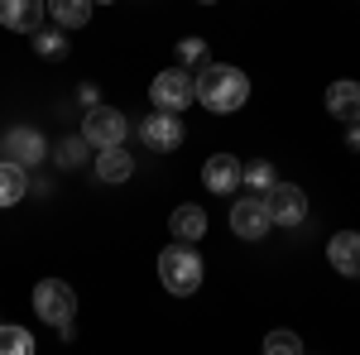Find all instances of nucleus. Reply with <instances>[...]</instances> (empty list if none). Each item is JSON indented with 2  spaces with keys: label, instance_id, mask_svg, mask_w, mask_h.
<instances>
[{
  "label": "nucleus",
  "instance_id": "1",
  "mask_svg": "<svg viewBox=\"0 0 360 355\" xmlns=\"http://www.w3.org/2000/svg\"><path fill=\"white\" fill-rule=\"evenodd\" d=\"M193 96L212 110V115H231V110H240L250 101V77L240 67L207 63V67L197 72V82H193Z\"/></svg>",
  "mask_w": 360,
  "mask_h": 355
},
{
  "label": "nucleus",
  "instance_id": "2",
  "mask_svg": "<svg viewBox=\"0 0 360 355\" xmlns=\"http://www.w3.org/2000/svg\"><path fill=\"white\" fill-rule=\"evenodd\" d=\"M159 283L173 298H193L202 288V254L183 240H173L168 250H159Z\"/></svg>",
  "mask_w": 360,
  "mask_h": 355
},
{
  "label": "nucleus",
  "instance_id": "3",
  "mask_svg": "<svg viewBox=\"0 0 360 355\" xmlns=\"http://www.w3.org/2000/svg\"><path fill=\"white\" fill-rule=\"evenodd\" d=\"M34 312H39V322H49V327L68 341V336H72V322H77V293H72L63 278H39V288H34Z\"/></svg>",
  "mask_w": 360,
  "mask_h": 355
},
{
  "label": "nucleus",
  "instance_id": "4",
  "mask_svg": "<svg viewBox=\"0 0 360 355\" xmlns=\"http://www.w3.org/2000/svg\"><path fill=\"white\" fill-rule=\"evenodd\" d=\"M125 130H130V125H125V115L115 106H91L86 120H82V139L96 154H101V149H120V144H125Z\"/></svg>",
  "mask_w": 360,
  "mask_h": 355
},
{
  "label": "nucleus",
  "instance_id": "5",
  "mask_svg": "<svg viewBox=\"0 0 360 355\" xmlns=\"http://www.w3.org/2000/svg\"><path fill=\"white\" fill-rule=\"evenodd\" d=\"M149 101H154V110L183 115V110L193 106V77H188L183 67H164V72L149 82Z\"/></svg>",
  "mask_w": 360,
  "mask_h": 355
},
{
  "label": "nucleus",
  "instance_id": "6",
  "mask_svg": "<svg viewBox=\"0 0 360 355\" xmlns=\"http://www.w3.org/2000/svg\"><path fill=\"white\" fill-rule=\"evenodd\" d=\"M139 139L154 149V154H173L188 130H183V115H173V110H149L144 120H139Z\"/></svg>",
  "mask_w": 360,
  "mask_h": 355
},
{
  "label": "nucleus",
  "instance_id": "7",
  "mask_svg": "<svg viewBox=\"0 0 360 355\" xmlns=\"http://www.w3.org/2000/svg\"><path fill=\"white\" fill-rule=\"evenodd\" d=\"M0 154L20 168H39L49 159V139L39 135L34 125H15V130H5V139H0Z\"/></svg>",
  "mask_w": 360,
  "mask_h": 355
},
{
  "label": "nucleus",
  "instance_id": "8",
  "mask_svg": "<svg viewBox=\"0 0 360 355\" xmlns=\"http://www.w3.org/2000/svg\"><path fill=\"white\" fill-rule=\"evenodd\" d=\"M269 207H264V197H240V202H231V231L240 235V240H264L269 235Z\"/></svg>",
  "mask_w": 360,
  "mask_h": 355
},
{
  "label": "nucleus",
  "instance_id": "9",
  "mask_svg": "<svg viewBox=\"0 0 360 355\" xmlns=\"http://www.w3.org/2000/svg\"><path fill=\"white\" fill-rule=\"evenodd\" d=\"M264 207H269V221L274 226H303L307 221V192L293 188V183H274V192L264 197Z\"/></svg>",
  "mask_w": 360,
  "mask_h": 355
},
{
  "label": "nucleus",
  "instance_id": "10",
  "mask_svg": "<svg viewBox=\"0 0 360 355\" xmlns=\"http://www.w3.org/2000/svg\"><path fill=\"white\" fill-rule=\"evenodd\" d=\"M44 15H49V5L44 0H0V25L10 29V34H39L44 29Z\"/></svg>",
  "mask_w": 360,
  "mask_h": 355
},
{
  "label": "nucleus",
  "instance_id": "11",
  "mask_svg": "<svg viewBox=\"0 0 360 355\" xmlns=\"http://www.w3.org/2000/svg\"><path fill=\"white\" fill-rule=\"evenodd\" d=\"M240 173H245V164L236 154H212L202 164V183H207V192H217V197H231V192L240 188Z\"/></svg>",
  "mask_w": 360,
  "mask_h": 355
},
{
  "label": "nucleus",
  "instance_id": "12",
  "mask_svg": "<svg viewBox=\"0 0 360 355\" xmlns=\"http://www.w3.org/2000/svg\"><path fill=\"white\" fill-rule=\"evenodd\" d=\"M327 264L341 278H360V231H336L327 240Z\"/></svg>",
  "mask_w": 360,
  "mask_h": 355
},
{
  "label": "nucleus",
  "instance_id": "13",
  "mask_svg": "<svg viewBox=\"0 0 360 355\" xmlns=\"http://www.w3.org/2000/svg\"><path fill=\"white\" fill-rule=\"evenodd\" d=\"M168 231H173V240H183V245H197V240L207 235V212H202L197 202H183V207H173V217H168Z\"/></svg>",
  "mask_w": 360,
  "mask_h": 355
},
{
  "label": "nucleus",
  "instance_id": "14",
  "mask_svg": "<svg viewBox=\"0 0 360 355\" xmlns=\"http://www.w3.org/2000/svg\"><path fill=\"white\" fill-rule=\"evenodd\" d=\"M327 110L341 125H360V82H332L327 86Z\"/></svg>",
  "mask_w": 360,
  "mask_h": 355
},
{
  "label": "nucleus",
  "instance_id": "15",
  "mask_svg": "<svg viewBox=\"0 0 360 355\" xmlns=\"http://www.w3.org/2000/svg\"><path fill=\"white\" fill-rule=\"evenodd\" d=\"M130 173H135V159H130V149H125V144L96 154V178H101V183H125Z\"/></svg>",
  "mask_w": 360,
  "mask_h": 355
},
{
  "label": "nucleus",
  "instance_id": "16",
  "mask_svg": "<svg viewBox=\"0 0 360 355\" xmlns=\"http://www.w3.org/2000/svg\"><path fill=\"white\" fill-rule=\"evenodd\" d=\"M49 5V15H53V25L58 29H82V25H91V0H44Z\"/></svg>",
  "mask_w": 360,
  "mask_h": 355
},
{
  "label": "nucleus",
  "instance_id": "17",
  "mask_svg": "<svg viewBox=\"0 0 360 355\" xmlns=\"http://www.w3.org/2000/svg\"><path fill=\"white\" fill-rule=\"evenodd\" d=\"M25 192H29V168L10 164V159H0V207L25 202Z\"/></svg>",
  "mask_w": 360,
  "mask_h": 355
},
{
  "label": "nucleus",
  "instance_id": "18",
  "mask_svg": "<svg viewBox=\"0 0 360 355\" xmlns=\"http://www.w3.org/2000/svg\"><path fill=\"white\" fill-rule=\"evenodd\" d=\"M240 183H245V188H255V197H269V192H274V164H269V159H255V164H245Z\"/></svg>",
  "mask_w": 360,
  "mask_h": 355
},
{
  "label": "nucleus",
  "instance_id": "19",
  "mask_svg": "<svg viewBox=\"0 0 360 355\" xmlns=\"http://www.w3.org/2000/svg\"><path fill=\"white\" fill-rule=\"evenodd\" d=\"M0 355H34V336L15 322H5L0 327Z\"/></svg>",
  "mask_w": 360,
  "mask_h": 355
},
{
  "label": "nucleus",
  "instance_id": "20",
  "mask_svg": "<svg viewBox=\"0 0 360 355\" xmlns=\"http://www.w3.org/2000/svg\"><path fill=\"white\" fill-rule=\"evenodd\" d=\"M34 53L39 58H63L68 53V29H39V34H34Z\"/></svg>",
  "mask_w": 360,
  "mask_h": 355
},
{
  "label": "nucleus",
  "instance_id": "21",
  "mask_svg": "<svg viewBox=\"0 0 360 355\" xmlns=\"http://www.w3.org/2000/svg\"><path fill=\"white\" fill-rule=\"evenodd\" d=\"M86 149H91V144H86L82 135L63 139V144H58V149H53V159H58V168H82V164H86Z\"/></svg>",
  "mask_w": 360,
  "mask_h": 355
},
{
  "label": "nucleus",
  "instance_id": "22",
  "mask_svg": "<svg viewBox=\"0 0 360 355\" xmlns=\"http://www.w3.org/2000/svg\"><path fill=\"white\" fill-rule=\"evenodd\" d=\"M264 355H303V341H298V331H269L264 336Z\"/></svg>",
  "mask_w": 360,
  "mask_h": 355
},
{
  "label": "nucleus",
  "instance_id": "23",
  "mask_svg": "<svg viewBox=\"0 0 360 355\" xmlns=\"http://www.w3.org/2000/svg\"><path fill=\"white\" fill-rule=\"evenodd\" d=\"M178 63H207V44L202 39H178Z\"/></svg>",
  "mask_w": 360,
  "mask_h": 355
},
{
  "label": "nucleus",
  "instance_id": "24",
  "mask_svg": "<svg viewBox=\"0 0 360 355\" xmlns=\"http://www.w3.org/2000/svg\"><path fill=\"white\" fill-rule=\"evenodd\" d=\"M346 149L360 154V125H346Z\"/></svg>",
  "mask_w": 360,
  "mask_h": 355
},
{
  "label": "nucleus",
  "instance_id": "25",
  "mask_svg": "<svg viewBox=\"0 0 360 355\" xmlns=\"http://www.w3.org/2000/svg\"><path fill=\"white\" fill-rule=\"evenodd\" d=\"M91 5H115V0H91Z\"/></svg>",
  "mask_w": 360,
  "mask_h": 355
},
{
  "label": "nucleus",
  "instance_id": "26",
  "mask_svg": "<svg viewBox=\"0 0 360 355\" xmlns=\"http://www.w3.org/2000/svg\"><path fill=\"white\" fill-rule=\"evenodd\" d=\"M202 5H217V0H202Z\"/></svg>",
  "mask_w": 360,
  "mask_h": 355
}]
</instances>
